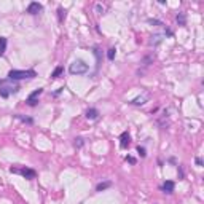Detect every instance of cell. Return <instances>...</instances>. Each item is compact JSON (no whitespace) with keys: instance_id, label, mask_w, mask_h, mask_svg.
<instances>
[{"instance_id":"1","label":"cell","mask_w":204,"mask_h":204,"mask_svg":"<svg viewBox=\"0 0 204 204\" xmlns=\"http://www.w3.org/2000/svg\"><path fill=\"white\" fill-rule=\"evenodd\" d=\"M37 76L35 70H10L8 72V80H32Z\"/></svg>"},{"instance_id":"2","label":"cell","mask_w":204,"mask_h":204,"mask_svg":"<svg viewBox=\"0 0 204 204\" xmlns=\"http://www.w3.org/2000/svg\"><path fill=\"white\" fill-rule=\"evenodd\" d=\"M19 91V85L8 83V80H0V96L7 99L10 94H16Z\"/></svg>"},{"instance_id":"3","label":"cell","mask_w":204,"mask_h":204,"mask_svg":"<svg viewBox=\"0 0 204 204\" xmlns=\"http://www.w3.org/2000/svg\"><path fill=\"white\" fill-rule=\"evenodd\" d=\"M88 70H89V65H88L83 59L73 61V62L70 64V67H69V72H70L72 75H85Z\"/></svg>"},{"instance_id":"4","label":"cell","mask_w":204,"mask_h":204,"mask_svg":"<svg viewBox=\"0 0 204 204\" xmlns=\"http://www.w3.org/2000/svg\"><path fill=\"white\" fill-rule=\"evenodd\" d=\"M10 172L13 174H19L22 175L24 178H27V180H34V178L37 177V172L31 167H26V166H21V167H10Z\"/></svg>"},{"instance_id":"5","label":"cell","mask_w":204,"mask_h":204,"mask_svg":"<svg viewBox=\"0 0 204 204\" xmlns=\"http://www.w3.org/2000/svg\"><path fill=\"white\" fill-rule=\"evenodd\" d=\"M43 93V88H38V89H35L34 93H31L29 94V97H27V105H31V107H35L37 105V102H38V97H40V94Z\"/></svg>"},{"instance_id":"6","label":"cell","mask_w":204,"mask_h":204,"mask_svg":"<svg viewBox=\"0 0 204 204\" xmlns=\"http://www.w3.org/2000/svg\"><path fill=\"white\" fill-rule=\"evenodd\" d=\"M129 144H131V136H129V133L128 131H124V133H121V136H120V148H128L129 147Z\"/></svg>"},{"instance_id":"7","label":"cell","mask_w":204,"mask_h":204,"mask_svg":"<svg viewBox=\"0 0 204 204\" xmlns=\"http://www.w3.org/2000/svg\"><path fill=\"white\" fill-rule=\"evenodd\" d=\"M42 10H43V5L38 3V2H31L29 7H27V13L29 14H38Z\"/></svg>"},{"instance_id":"8","label":"cell","mask_w":204,"mask_h":204,"mask_svg":"<svg viewBox=\"0 0 204 204\" xmlns=\"http://www.w3.org/2000/svg\"><path fill=\"white\" fill-rule=\"evenodd\" d=\"M148 97H150V94H148V93H144L142 96H137L136 99H133L129 104H131V105H144L145 102L148 100Z\"/></svg>"},{"instance_id":"9","label":"cell","mask_w":204,"mask_h":204,"mask_svg":"<svg viewBox=\"0 0 204 204\" xmlns=\"http://www.w3.org/2000/svg\"><path fill=\"white\" fill-rule=\"evenodd\" d=\"M161 190H163L164 193L171 195V193H174V190H175V184H174L172 180H166V182L161 185Z\"/></svg>"},{"instance_id":"10","label":"cell","mask_w":204,"mask_h":204,"mask_svg":"<svg viewBox=\"0 0 204 204\" xmlns=\"http://www.w3.org/2000/svg\"><path fill=\"white\" fill-rule=\"evenodd\" d=\"M99 110L96 109V107H91V109H88L86 110V113H85V116L88 118V120H97L99 118Z\"/></svg>"},{"instance_id":"11","label":"cell","mask_w":204,"mask_h":204,"mask_svg":"<svg viewBox=\"0 0 204 204\" xmlns=\"http://www.w3.org/2000/svg\"><path fill=\"white\" fill-rule=\"evenodd\" d=\"M163 37H166V35H161V34H155V35H151L150 45H151V46H158V45L163 42Z\"/></svg>"},{"instance_id":"12","label":"cell","mask_w":204,"mask_h":204,"mask_svg":"<svg viewBox=\"0 0 204 204\" xmlns=\"http://www.w3.org/2000/svg\"><path fill=\"white\" fill-rule=\"evenodd\" d=\"M110 187H112V182H110V180L100 182V184L96 185V191H104V190H107V188H110Z\"/></svg>"},{"instance_id":"13","label":"cell","mask_w":204,"mask_h":204,"mask_svg":"<svg viewBox=\"0 0 204 204\" xmlns=\"http://www.w3.org/2000/svg\"><path fill=\"white\" fill-rule=\"evenodd\" d=\"M14 118H16V120H19V121H22V123L34 124V118H31V116H24V115H21V113H16V115H14Z\"/></svg>"},{"instance_id":"14","label":"cell","mask_w":204,"mask_h":204,"mask_svg":"<svg viewBox=\"0 0 204 204\" xmlns=\"http://www.w3.org/2000/svg\"><path fill=\"white\" fill-rule=\"evenodd\" d=\"M62 73H64V67H62V65H58V67L53 70V73H51V78L56 80V78H59Z\"/></svg>"},{"instance_id":"15","label":"cell","mask_w":204,"mask_h":204,"mask_svg":"<svg viewBox=\"0 0 204 204\" xmlns=\"http://www.w3.org/2000/svg\"><path fill=\"white\" fill-rule=\"evenodd\" d=\"M175 21H177L178 26H187V14L185 13H178L175 16Z\"/></svg>"},{"instance_id":"16","label":"cell","mask_w":204,"mask_h":204,"mask_svg":"<svg viewBox=\"0 0 204 204\" xmlns=\"http://www.w3.org/2000/svg\"><path fill=\"white\" fill-rule=\"evenodd\" d=\"M5 51H7V38L0 37V56H3Z\"/></svg>"},{"instance_id":"17","label":"cell","mask_w":204,"mask_h":204,"mask_svg":"<svg viewBox=\"0 0 204 204\" xmlns=\"http://www.w3.org/2000/svg\"><path fill=\"white\" fill-rule=\"evenodd\" d=\"M73 145H75V148H82V147L85 145V139H83V137H75Z\"/></svg>"},{"instance_id":"18","label":"cell","mask_w":204,"mask_h":204,"mask_svg":"<svg viewBox=\"0 0 204 204\" xmlns=\"http://www.w3.org/2000/svg\"><path fill=\"white\" fill-rule=\"evenodd\" d=\"M64 19H65V10L59 7V8H58V21H59V22H62Z\"/></svg>"},{"instance_id":"19","label":"cell","mask_w":204,"mask_h":204,"mask_svg":"<svg viewBox=\"0 0 204 204\" xmlns=\"http://www.w3.org/2000/svg\"><path fill=\"white\" fill-rule=\"evenodd\" d=\"M115 56H116V49H115V48H110V49L107 51V58H109V61H113Z\"/></svg>"},{"instance_id":"20","label":"cell","mask_w":204,"mask_h":204,"mask_svg":"<svg viewBox=\"0 0 204 204\" xmlns=\"http://www.w3.org/2000/svg\"><path fill=\"white\" fill-rule=\"evenodd\" d=\"M150 62H153V56H145V58L142 59V65H144V67H148Z\"/></svg>"},{"instance_id":"21","label":"cell","mask_w":204,"mask_h":204,"mask_svg":"<svg viewBox=\"0 0 204 204\" xmlns=\"http://www.w3.org/2000/svg\"><path fill=\"white\" fill-rule=\"evenodd\" d=\"M137 153H139V155H140L142 158H145V156H147V151H145V148H144V147H140V145L137 147Z\"/></svg>"},{"instance_id":"22","label":"cell","mask_w":204,"mask_h":204,"mask_svg":"<svg viewBox=\"0 0 204 204\" xmlns=\"http://www.w3.org/2000/svg\"><path fill=\"white\" fill-rule=\"evenodd\" d=\"M148 22H150V24H155V26H163V22L158 21V19H148Z\"/></svg>"},{"instance_id":"23","label":"cell","mask_w":204,"mask_h":204,"mask_svg":"<svg viewBox=\"0 0 204 204\" xmlns=\"http://www.w3.org/2000/svg\"><path fill=\"white\" fill-rule=\"evenodd\" d=\"M126 161H128V163H131V164H136V158H134V156H129V155L126 156Z\"/></svg>"},{"instance_id":"24","label":"cell","mask_w":204,"mask_h":204,"mask_svg":"<svg viewBox=\"0 0 204 204\" xmlns=\"http://www.w3.org/2000/svg\"><path fill=\"white\" fill-rule=\"evenodd\" d=\"M104 10H105V8L102 7L100 3H97V5H96V11H97V13H104Z\"/></svg>"},{"instance_id":"25","label":"cell","mask_w":204,"mask_h":204,"mask_svg":"<svg viewBox=\"0 0 204 204\" xmlns=\"http://www.w3.org/2000/svg\"><path fill=\"white\" fill-rule=\"evenodd\" d=\"M177 172H178V177H180V178H184V177H185V174H184V169H182V166H178Z\"/></svg>"},{"instance_id":"26","label":"cell","mask_w":204,"mask_h":204,"mask_svg":"<svg viewBox=\"0 0 204 204\" xmlns=\"http://www.w3.org/2000/svg\"><path fill=\"white\" fill-rule=\"evenodd\" d=\"M195 163H196V166H202V160H201L199 156H198V158L195 160Z\"/></svg>"},{"instance_id":"27","label":"cell","mask_w":204,"mask_h":204,"mask_svg":"<svg viewBox=\"0 0 204 204\" xmlns=\"http://www.w3.org/2000/svg\"><path fill=\"white\" fill-rule=\"evenodd\" d=\"M62 89H64V88H59V89H58V91H56V93H54V94H53V96H59V94H61V93H62Z\"/></svg>"}]
</instances>
